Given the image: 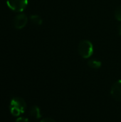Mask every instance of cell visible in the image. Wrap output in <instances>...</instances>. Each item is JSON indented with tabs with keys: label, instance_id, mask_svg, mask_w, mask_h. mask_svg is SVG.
Instances as JSON below:
<instances>
[{
	"label": "cell",
	"instance_id": "6da1fadb",
	"mask_svg": "<svg viewBox=\"0 0 121 122\" xmlns=\"http://www.w3.org/2000/svg\"><path fill=\"white\" fill-rule=\"evenodd\" d=\"M26 108L25 101L21 97H14L11 99L10 104V111L13 116L19 117L24 113Z\"/></svg>",
	"mask_w": 121,
	"mask_h": 122
},
{
	"label": "cell",
	"instance_id": "7a4b0ae2",
	"mask_svg": "<svg viewBox=\"0 0 121 122\" xmlns=\"http://www.w3.org/2000/svg\"><path fill=\"white\" fill-rule=\"evenodd\" d=\"M78 51L79 55L83 59H88L91 57L93 53V44L89 40L81 41L78 44Z\"/></svg>",
	"mask_w": 121,
	"mask_h": 122
},
{
	"label": "cell",
	"instance_id": "3957f363",
	"mask_svg": "<svg viewBox=\"0 0 121 122\" xmlns=\"http://www.w3.org/2000/svg\"><path fill=\"white\" fill-rule=\"evenodd\" d=\"M6 4L12 11L21 12L26 8L28 0H6Z\"/></svg>",
	"mask_w": 121,
	"mask_h": 122
},
{
	"label": "cell",
	"instance_id": "277c9868",
	"mask_svg": "<svg viewBox=\"0 0 121 122\" xmlns=\"http://www.w3.org/2000/svg\"><path fill=\"white\" fill-rule=\"evenodd\" d=\"M28 18L24 14H19L13 19V26L16 29H23L27 24Z\"/></svg>",
	"mask_w": 121,
	"mask_h": 122
},
{
	"label": "cell",
	"instance_id": "5b68a950",
	"mask_svg": "<svg viewBox=\"0 0 121 122\" xmlns=\"http://www.w3.org/2000/svg\"><path fill=\"white\" fill-rule=\"evenodd\" d=\"M111 94L115 100L121 102V80L117 81L113 84Z\"/></svg>",
	"mask_w": 121,
	"mask_h": 122
},
{
	"label": "cell",
	"instance_id": "8992f818",
	"mask_svg": "<svg viewBox=\"0 0 121 122\" xmlns=\"http://www.w3.org/2000/svg\"><path fill=\"white\" fill-rule=\"evenodd\" d=\"M30 114L36 118V119H39L41 117V112H40V109L39 108L37 107V106H34L31 109V111H30Z\"/></svg>",
	"mask_w": 121,
	"mask_h": 122
},
{
	"label": "cell",
	"instance_id": "52a82bcc",
	"mask_svg": "<svg viewBox=\"0 0 121 122\" xmlns=\"http://www.w3.org/2000/svg\"><path fill=\"white\" fill-rule=\"evenodd\" d=\"M88 65L90 68L94 69H98L101 67V62L97 60H91L88 62Z\"/></svg>",
	"mask_w": 121,
	"mask_h": 122
},
{
	"label": "cell",
	"instance_id": "ba28073f",
	"mask_svg": "<svg viewBox=\"0 0 121 122\" xmlns=\"http://www.w3.org/2000/svg\"><path fill=\"white\" fill-rule=\"evenodd\" d=\"M30 19H31V21L34 24H36V25H40V24H41V23H42L41 19L40 16H38V15H32V16H31Z\"/></svg>",
	"mask_w": 121,
	"mask_h": 122
},
{
	"label": "cell",
	"instance_id": "9c48e42d",
	"mask_svg": "<svg viewBox=\"0 0 121 122\" xmlns=\"http://www.w3.org/2000/svg\"><path fill=\"white\" fill-rule=\"evenodd\" d=\"M114 15H115V18L119 21H121V5L118 6L116 9L115 10V13H114Z\"/></svg>",
	"mask_w": 121,
	"mask_h": 122
},
{
	"label": "cell",
	"instance_id": "30bf717a",
	"mask_svg": "<svg viewBox=\"0 0 121 122\" xmlns=\"http://www.w3.org/2000/svg\"><path fill=\"white\" fill-rule=\"evenodd\" d=\"M41 122H56L54 119H51V118H49V117H46V118H44L43 119Z\"/></svg>",
	"mask_w": 121,
	"mask_h": 122
},
{
	"label": "cell",
	"instance_id": "8fae6325",
	"mask_svg": "<svg viewBox=\"0 0 121 122\" xmlns=\"http://www.w3.org/2000/svg\"><path fill=\"white\" fill-rule=\"evenodd\" d=\"M16 122H29L28 119L26 118H24V117H19L16 119Z\"/></svg>",
	"mask_w": 121,
	"mask_h": 122
},
{
	"label": "cell",
	"instance_id": "7c38bea8",
	"mask_svg": "<svg viewBox=\"0 0 121 122\" xmlns=\"http://www.w3.org/2000/svg\"><path fill=\"white\" fill-rule=\"evenodd\" d=\"M119 34H120V35H121V24L120 25V29H119Z\"/></svg>",
	"mask_w": 121,
	"mask_h": 122
}]
</instances>
